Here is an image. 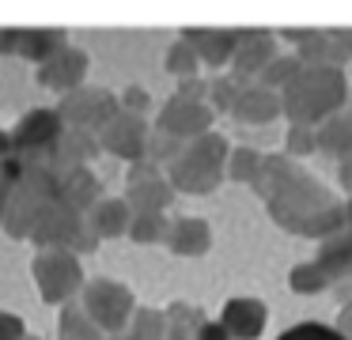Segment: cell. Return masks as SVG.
Listing matches in <instances>:
<instances>
[{"label": "cell", "mask_w": 352, "mask_h": 340, "mask_svg": "<svg viewBox=\"0 0 352 340\" xmlns=\"http://www.w3.org/2000/svg\"><path fill=\"white\" fill-rule=\"evenodd\" d=\"M329 284V276L326 272L318 269V264H299L296 272H292V287H296V291H307V295H314V291H322V287Z\"/></svg>", "instance_id": "obj_6"}, {"label": "cell", "mask_w": 352, "mask_h": 340, "mask_svg": "<svg viewBox=\"0 0 352 340\" xmlns=\"http://www.w3.org/2000/svg\"><path fill=\"white\" fill-rule=\"evenodd\" d=\"M280 340H344L337 332V325H322V321H299L292 329L280 332Z\"/></svg>", "instance_id": "obj_5"}, {"label": "cell", "mask_w": 352, "mask_h": 340, "mask_svg": "<svg viewBox=\"0 0 352 340\" xmlns=\"http://www.w3.org/2000/svg\"><path fill=\"white\" fill-rule=\"evenodd\" d=\"M318 264L322 272H326L329 280L333 276H344V272H352V234H344V238H333L326 249L318 253Z\"/></svg>", "instance_id": "obj_3"}, {"label": "cell", "mask_w": 352, "mask_h": 340, "mask_svg": "<svg viewBox=\"0 0 352 340\" xmlns=\"http://www.w3.org/2000/svg\"><path fill=\"white\" fill-rule=\"evenodd\" d=\"M197 340H231V337H228V332H223V325H205Z\"/></svg>", "instance_id": "obj_7"}, {"label": "cell", "mask_w": 352, "mask_h": 340, "mask_svg": "<svg viewBox=\"0 0 352 340\" xmlns=\"http://www.w3.org/2000/svg\"><path fill=\"white\" fill-rule=\"evenodd\" d=\"M265 329V306L258 299H231L223 306V332L235 340H254Z\"/></svg>", "instance_id": "obj_2"}, {"label": "cell", "mask_w": 352, "mask_h": 340, "mask_svg": "<svg viewBox=\"0 0 352 340\" xmlns=\"http://www.w3.org/2000/svg\"><path fill=\"white\" fill-rule=\"evenodd\" d=\"M344 219H349V223H352V201H349V208H344Z\"/></svg>", "instance_id": "obj_8"}, {"label": "cell", "mask_w": 352, "mask_h": 340, "mask_svg": "<svg viewBox=\"0 0 352 340\" xmlns=\"http://www.w3.org/2000/svg\"><path fill=\"white\" fill-rule=\"evenodd\" d=\"M341 102H344V76L329 65H311V72H303L292 83V102L288 106L299 117L322 121Z\"/></svg>", "instance_id": "obj_1"}, {"label": "cell", "mask_w": 352, "mask_h": 340, "mask_svg": "<svg viewBox=\"0 0 352 340\" xmlns=\"http://www.w3.org/2000/svg\"><path fill=\"white\" fill-rule=\"evenodd\" d=\"M314 144H318V148H329L333 155H349L352 151V117L349 121H329Z\"/></svg>", "instance_id": "obj_4"}]
</instances>
